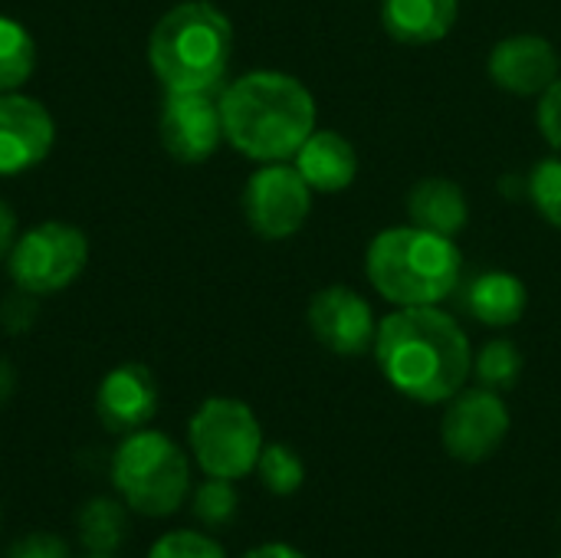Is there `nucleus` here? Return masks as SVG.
Returning <instances> with one entry per match:
<instances>
[{
  "label": "nucleus",
  "instance_id": "nucleus-1",
  "mask_svg": "<svg viewBox=\"0 0 561 558\" xmlns=\"http://www.w3.org/2000/svg\"><path fill=\"white\" fill-rule=\"evenodd\" d=\"M375 358L388 385L417 405H447L473 372L467 332L437 306H401L381 319Z\"/></svg>",
  "mask_w": 561,
  "mask_h": 558
},
{
  "label": "nucleus",
  "instance_id": "nucleus-2",
  "mask_svg": "<svg viewBox=\"0 0 561 558\" xmlns=\"http://www.w3.org/2000/svg\"><path fill=\"white\" fill-rule=\"evenodd\" d=\"M224 138L253 161L296 158L316 132L312 92L286 72L256 69L220 92Z\"/></svg>",
  "mask_w": 561,
  "mask_h": 558
},
{
  "label": "nucleus",
  "instance_id": "nucleus-3",
  "mask_svg": "<svg viewBox=\"0 0 561 558\" xmlns=\"http://www.w3.org/2000/svg\"><path fill=\"white\" fill-rule=\"evenodd\" d=\"M233 26L207 0L171 7L148 36V62L168 92H214L227 76Z\"/></svg>",
  "mask_w": 561,
  "mask_h": 558
},
{
  "label": "nucleus",
  "instance_id": "nucleus-4",
  "mask_svg": "<svg viewBox=\"0 0 561 558\" xmlns=\"http://www.w3.org/2000/svg\"><path fill=\"white\" fill-rule=\"evenodd\" d=\"M368 280L394 306H440L457 293L463 257L450 237L424 227L381 230L368 247Z\"/></svg>",
  "mask_w": 561,
  "mask_h": 558
},
{
  "label": "nucleus",
  "instance_id": "nucleus-5",
  "mask_svg": "<svg viewBox=\"0 0 561 558\" xmlns=\"http://www.w3.org/2000/svg\"><path fill=\"white\" fill-rule=\"evenodd\" d=\"M112 487L118 500L148 520L174 516L191 493V460L161 431H131L112 454Z\"/></svg>",
  "mask_w": 561,
  "mask_h": 558
},
{
  "label": "nucleus",
  "instance_id": "nucleus-6",
  "mask_svg": "<svg viewBox=\"0 0 561 558\" xmlns=\"http://www.w3.org/2000/svg\"><path fill=\"white\" fill-rule=\"evenodd\" d=\"M187 444L194 464L207 477L237 483L256 470L263 428L250 405L237 398H207L187 424Z\"/></svg>",
  "mask_w": 561,
  "mask_h": 558
},
{
  "label": "nucleus",
  "instance_id": "nucleus-7",
  "mask_svg": "<svg viewBox=\"0 0 561 558\" xmlns=\"http://www.w3.org/2000/svg\"><path fill=\"white\" fill-rule=\"evenodd\" d=\"M89 260V240L79 227L46 220L30 227L10 247V280L30 296L62 293L79 280Z\"/></svg>",
  "mask_w": 561,
  "mask_h": 558
},
{
  "label": "nucleus",
  "instance_id": "nucleus-8",
  "mask_svg": "<svg viewBox=\"0 0 561 558\" xmlns=\"http://www.w3.org/2000/svg\"><path fill=\"white\" fill-rule=\"evenodd\" d=\"M312 210V187L293 164L270 161L250 174L243 191V214L263 240H286L302 230Z\"/></svg>",
  "mask_w": 561,
  "mask_h": 558
},
{
  "label": "nucleus",
  "instance_id": "nucleus-9",
  "mask_svg": "<svg viewBox=\"0 0 561 558\" xmlns=\"http://www.w3.org/2000/svg\"><path fill=\"white\" fill-rule=\"evenodd\" d=\"M510 424H513V418H510V408L500 398V391H490L480 385V388L460 391L447 401L440 437L454 460L483 464L486 457H493L503 447Z\"/></svg>",
  "mask_w": 561,
  "mask_h": 558
},
{
  "label": "nucleus",
  "instance_id": "nucleus-10",
  "mask_svg": "<svg viewBox=\"0 0 561 558\" xmlns=\"http://www.w3.org/2000/svg\"><path fill=\"white\" fill-rule=\"evenodd\" d=\"M164 151L181 164L207 161L224 141L220 99L214 92H168L158 118Z\"/></svg>",
  "mask_w": 561,
  "mask_h": 558
},
{
  "label": "nucleus",
  "instance_id": "nucleus-11",
  "mask_svg": "<svg viewBox=\"0 0 561 558\" xmlns=\"http://www.w3.org/2000/svg\"><path fill=\"white\" fill-rule=\"evenodd\" d=\"M309 329L316 342L335 355H365L375 349L378 335L371 306L348 286H325L312 296Z\"/></svg>",
  "mask_w": 561,
  "mask_h": 558
},
{
  "label": "nucleus",
  "instance_id": "nucleus-12",
  "mask_svg": "<svg viewBox=\"0 0 561 558\" xmlns=\"http://www.w3.org/2000/svg\"><path fill=\"white\" fill-rule=\"evenodd\" d=\"M56 141L49 109L20 92H0V178L36 168Z\"/></svg>",
  "mask_w": 561,
  "mask_h": 558
},
{
  "label": "nucleus",
  "instance_id": "nucleus-13",
  "mask_svg": "<svg viewBox=\"0 0 561 558\" xmlns=\"http://www.w3.org/2000/svg\"><path fill=\"white\" fill-rule=\"evenodd\" d=\"M158 411V385L154 375L138 365V362H125L115 365L95 391V414L99 421L112 431V434H131L148 428V421Z\"/></svg>",
  "mask_w": 561,
  "mask_h": 558
},
{
  "label": "nucleus",
  "instance_id": "nucleus-14",
  "mask_svg": "<svg viewBox=\"0 0 561 558\" xmlns=\"http://www.w3.org/2000/svg\"><path fill=\"white\" fill-rule=\"evenodd\" d=\"M490 76L503 92L542 95L559 79V53L549 39L519 33L493 46Z\"/></svg>",
  "mask_w": 561,
  "mask_h": 558
},
{
  "label": "nucleus",
  "instance_id": "nucleus-15",
  "mask_svg": "<svg viewBox=\"0 0 561 558\" xmlns=\"http://www.w3.org/2000/svg\"><path fill=\"white\" fill-rule=\"evenodd\" d=\"M296 168L312 191L339 194V191L352 187V181L358 174V155L345 135L322 128L302 141V148L296 151Z\"/></svg>",
  "mask_w": 561,
  "mask_h": 558
},
{
  "label": "nucleus",
  "instance_id": "nucleus-16",
  "mask_svg": "<svg viewBox=\"0 0 561 558\" xmlns=\"http://www.w3.org/2000/svg\"><path fill=\"white\" fill-rule=\"evenodd\" d=\"M460 306L470 319L493 326V329H506L526 316L529 293H526V283L519 276L503 273V270H490V273L473 276L460 289Z\"/></svg>",
  "mask_w": 561,
  "mask_h": 558
},
{
  "label": "nucleus",
  "instance_id": "nucleus-17",
  "mask_svg": "<svg viewBox=\"0 0 561 558\" xmlns=\"http://www.w3.org/2000/svg\"><path fill=\"white\" fill-rule=\"evenodd\" d=\"M460 13V0H385L381 23L388 36L408 46H427L444 39Z\"/></svg>",
  "mask_w": 561,
  "mask_h": 558
},
{
  "label": "nucleus",
  "instance_id": "nucleus-18",
  "mask_svg": "<svg viewBox=\"0 0 561 558\" xmlns=\"http://www.w3.org/2000/svg\"><path fill=\"white\" fill-rule=\"evenodd\" d=\"M408 214L414 227H424L440 237H457L470 220V204L460 184L447 178L417 181L408 194Z\"/></svg>",
  "mask_w": 561,
  "mask_h": 558
},
{
  "label": "nucleus",
  "instance_id": "nucleus-19",
  "mask_svg": "<svg viewBox=\"0 0 561 558\" xmlns=\"http://www.w3.org/2000/svg\"><path fill=\"white\" fill-rule=\"evenodd\" d=\"M128 506L122 500L95 497L76 516L79 543L89 556H115L128 539Z\"/></svg>",
  "mask_w": 561,
  "mask_h": 558
},
{
  "label": "nucleus",
  "instance_id": "nucleus-20",
  "mask_svg": "<svg viewBox=\"0 0 561 558\" xmlns=\"http://www.w3.org/2000/svg\"><path fill=\"white\" fill-rule=\"evenodd\" d=\"M36 66V43L30 30L10 16H0V92H16Z\"/></svg>",
  "mask_w": 561,
  "mask_h": 558
},
{
  "label": "nucleus",
  "instance_id": "nucleus-21",
  "mask_svg": "<svg viewBox=\"0 0 561 558\" xmlns=\"http://www.w3.org/2000/svg\"><path fill=\"white\" fill-rule=\"evenodd\" d=\"M256 474H260V483L273 497H293L306 483V464L286 444H263V454L256 460Z\"/></svg>",
  "mask_w": 561,
  "mask_h": 558
},
{
  "label": "nucleus",
  "instance_id": "nucleus-22",
  "mask_svg": "<svg viewBox=\"0 0 561 558\" xmlns=\"http://www.w3.org/2000/svg\"><path fill=\"white\" fill-rule=\"evenodd\" d=\"M473 375L483 388L490 391H506L519 382L523 375V355L513 342L506 339H496V342H486L480 349V355H473Z\"/></svg>",
  "mask_w": 561,
  "mask_h": 558
},
{
  "label": "nucleus",
  "instance_id": "nucleus-23",
  "mask_svg": "<svg viewBox=\"0 0 561 558\" xmlns=\"http://www.w3.org/2000/svg\"><path fill=\"white\" fill-rule=\"evenodd\" d=\"M237 506H240V497L233 490V480H217V477H207L194 490V500H191V510H194L197 523L207 526V529L230 526L233 516H237Z\"/></svg>",
  "mask_w": 561,
  "mask_h": 558
},
{
  "label": "nucleus",
  "instance_id": "nucleus-24",
  "mask_svg": "<svg viewBox=\"0 0 561 558\" xmlns=\"http://www.w3.org/2000/svg\"><path fill=\"white\" fill-rule=\"evenodd\" d=\"M529 197L549 224L561 227V155L536 164L529 178Z\"/></svg>",
  "mask_w": 561,
  "mask_h": 558
},
{
  "label": "nucleus",
  "instance_id": "nucleus-25",
  "mask_svg": "<svg viewBox=\"0 0 561 558\" xmlns=\"http://www.w3.org/2000/svg\"><path fill=\"white\" fill-rule=\"evenodd\" d=\"M148 558H227V553L220 549V543H214L207 533L197 529H174L164 533L151 549Z\"/></svg>",
  "mask_w": 561,
  "mask_h": 558
},
{
  "label": "nucleus",
  "instance_id": "nucleus-26",
  "mask_svg": "<svg viewBox=\"0 0 561 558\" xmlns=\"http://www.w3.org/2000/svg\"><path fill=\"white\" fill-rule=\"evenodd\" d=\"M539 128L546 141L561 155V76L539 95Z\"/></svg>",
  "mask_w": 561,
  "mask_h": 558
},
{
  "label": "nucleus",
  "instance_id": "nucleus-27",
  "mask_svg": "<svg viewBox=\"0 0 561 558\" xmlns=\"http://www.w3.org/2000/svg\"><path fill=\"white\" fill-rule=\"evenodd\" d=\"M7 558H69V546L53 533H30L10 546Z\"/></svg>",
  "mask_w": 561,
  "mask_h": 558
},
{
  "label": "nucleus",
  "instance_id": "nucleus-28",
  "mask_svg": "<svg viewBox=\"0 0 561 558\" xmlns=\"http://www.w3.org/2000/svg\"><path fill=\"white\" fill-rule=\"evenodd\" d=\"M13 240H16V214H13V207H10V204H3V201H0V260H3V257H10Z\"/></svg>",
  "mask_w": 561,
  "mask_h": 558
},
{
  "label": "nucleus",
  "instance_id": "nucleus-29",
  "mask_svg": "<svg viewBox=\"0 0 561 558\" xmlns=\"http://www.w3.org/2000/svg\"><path fill=\"white\" fill-rule=\"evenodd\" d=\"M243 558H309V556H302L299 549H293V546H286V543H263V546L250 549Z\"/></svg>",
  "mask_w": 561,
  "mask_h": 558
},
{
  "label": "nucleus",
  "instance_id": "nucleus-30",
  "mask_svg": "<svg viewBox=\"0 0 561 558\" xmlns=\"http://www.w3.org/2000/svg\"><path fill=\"white\" fill-rule=\"evenodd\" d=\"M13 385H16L13 368H10V362H3V358H0V405L13 395Z\"/></svg>",
  "mask_w": 561,
  "mask_h": 558
},
{
  "label": "nucleus",
  "instance_id": "nucleus-31",
  "mask_svg": "<svg viewBox=\"0 0 561 558\" xmlns=\"http://www.w3.org/2000/svg\"><path fill=\"white\" fill-rule=\"evenodd\" d=\"M85 558H118V556H85Z\"/></svg>",
  "mask_w": 561,
  "mask_h": 558
},
{
  "label": "nucleus",
  "instance_id": "nucleus-32",
  "mask_svg": "<svg viewBox=\"0 0 561 558\" xmlns=\"http://www.w3.org/2000/svg\"><path fill=\"white\" fill-rule=\"evenodd\" d=\"M559 558H561V556H559Z\"/></svg>",
  "mask_w": 561,
  "mask_h": 558
}]
</instances>
